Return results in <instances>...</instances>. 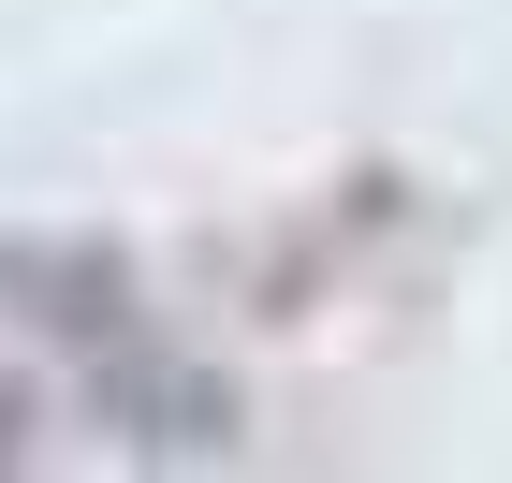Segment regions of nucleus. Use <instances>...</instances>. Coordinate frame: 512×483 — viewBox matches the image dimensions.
<instances>
[{
  "mask_svg": "<svg viewBox=\"0 0 512 483\" xmlns=\"http://www.w3.org/2000/svg\"><path fill=\"white\" fill-rule=\"evenodd\" d=\"M0 454H15V396H0Z\"/></svg>",
  "mask_w": 512,
  "mask_h": 483,
  "instance_id": "obj_1",
  "label": "nucleus"
}]
</instances>
